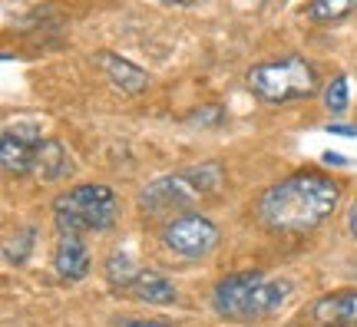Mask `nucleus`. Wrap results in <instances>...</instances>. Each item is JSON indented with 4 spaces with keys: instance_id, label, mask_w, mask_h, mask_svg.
<instances>
[{
    "instance_id": "obj_1",
    "label": "nucleus",
    "mask_w": 357,
    "mask_h": 327,
    "mask_svg": "<svg viewBox=\"0 0 357 327\" xmlns=\"http://www.w3.org/2000/svg\"><path fill=\"white\" fill-rule=\"evenodd\" d=\"M337 199L341 189L331 176L305 169L268 185L255 205V218L275 235H305L324 225V218L337 208Z\"/></svg>"
},
{
    "instance_id": "obj_2",
    "label": "nucleus",
    "mask_w": 357,
    "mask_h": 327,
    "mask_svg": "<svg viewBox=\"0 0 357 327\" xmlns=\"http://www.w3.org/2000/svg\"><path fill=\"white\" fill-rule=\"evenodd\" d=\"M119 218V201L109 185H77L53 199V225L60 235L109 231Z\"/></svg>"
},
{
    "instance_id": "obj_3",
    "label": "nucleus",
    "mask_w": 357,
    "mask_h": 327,
    "mask_svg": "<svg viewBox=\"0 0 357 327\" xmlns=\"http://www.w3.org/2000/svg\"><path fill=\"white\" fill-rule=\"evenodd\" d=\"M248 89L255 93L261 102L281 106V102H298V100H311L321 89L318 70L307 63L305 56H278V60H268L248 70Z\"/></svg>"
},
{
    "instance_id": "obj_4",
    "label": "nucleus",
    "mask_w": 357,
    "mask_h": 327,
    "mask_svg": "<svg viewBox=\"0 0 357 327\" xmlns=\"http://www.w3.org/2000/svg\"><path fill=\"white\" fill-rule=\"evenodd\" d=\"M218 238H222V235H218V225L199 212H182V215H176V218H169L166 228H162V245H166L172 254L189 258V261H199L205 254H212Z\"/></svg>"
},
{
    "instance_id": "obj_5",
    "label": "nucleus",
    "mask_w": 357,
    "mask_h": 327,
    "mask_svg": "<svg viewBox=\"0 0 357 327\" xmlns=\"http://www.w3.org/2000/svg\"><path fill=\"white\" fill-rule=\"evenodd\" d=\"M202 195L199 182L192 178V172H178V176H166L149 182L139 192V208L155 218H176V215L189 212V205H195Z\"/></svg>"
},
{
    "instance_id": "obj_6",
    "label": "nucleus",
    "mask_w": 357,
    "mask_h": 327,
    "mask_svg": "<svg viewBox=\"0 0 357 327\" xmlns=\"http://www.w3.org/2000/svg\"><path fill=\"white\" fill-rule=\"evenodd\" d=\"M265 281L261 271H238V275L222 277L212 291V304L222 317L229 321H248V304H252V294L258 291V284Z\"/></svg>"
},
{
    "instance_id": "obj_7",
    "label": "nucleus",
    "mask_w": 357,
    "mask_h": 327,
    "mask_svg": "<svg viewBox=\"0 0 357 327\" xmlns=\"http://www.w3.org/2000/svg\"><path fill=\"white\" fill-rule=\"evenodd\" d=\"M40 139L43 136H40V129L33 123H17V126L3 129L0 162H3L7 176H26V172H33V155H37Z\"/></svg>"
},
{
    "instance_id": "obj_8",
    "label": "nucleus",
    "mask_w": 357,
    "mask_h": 327,
    "mask_svg": "<svg viewBox=\"0 0 357 327\" xmlns=\"http://www.w3.org/2000/svg\"><path fill=\"white\" fill-rule=\"evenodd\" d=\"M96 63L102 66L106 79H109L119 93H126V96H136V93H142V89H149V73H146L142 66H136L132 60L119 56V53L100 50L96 53Z\"/></svg>"
},
{
    "instance_id": "obj_9",
    "label": "nucleus",
    "mask_w": 357,
    "mask_h": 327,
    "mask_svg": "<svg viewBox=\"0 0 357 327\" xmlns=\"http://www.w3.org/2000/svg\"><path fill=\"white\" fill-rule=\"evenodd\" d=\"M311 317L321 327H357V291H331L311 304Z\"/></svg>"
},
{
    "instance_id": "obj_10",
    "label": "nucleus",
    "mask_w": 357,
    "mask_h": 327,
    "mask_svg": "<svg viewBox=\"0 0 357 327\" xmlns=\"http://www.w3.org/2000/svg\"><path fill=\"white\" fill-rule=\"evenodd\" d=\"M89 248L83 235H60V245L53 252V271L63 277V281H83L89 275Z\"/></svg>"
},
{
    "instance_id": "obj_11",
    "label": "nucleus",
    "mask_w": 357,
    "mask_h": 327,
    "mask_svg": "<svg viewBox=\"0 0 357 327\" xmlns=\"http://www.w3.org/2000/svg\"><path fill=\"white\" fill-rule=\"evenodd\" d=\"M73 165H70V155H66L63 142L60 139H40L37 155H33V176L40 182H56L63 178Z\"/></svg>"
},
{
    "instance_id": "obj_12",
    "label": "nucleus",
    "mask_w": 357,
    "mask_h": 327,
    "mask_svg": "<svg viewBox=\"0 0 357 327\" xmlns=\"http://www.w3.org/2000/svg\"><path fill=\"white\" fill-rule=\"evenodd\" d=\"M129 294L146 304H172L178 298L176 284L166 275H159V271H139V277H136V284H132Z\"/></svg>"
},
{
    "instance_id": "obj_13",
    "label": "nucleus",
    "mask_w": 357,
    "mask_h": 327,
    "mask_svg": "<svg viewBox=\"0 0 357 327\" xmlns=\"http://www.w3.org/2000/svg\"><path fill=\"white\" fill-rule=\"evenodd\" d=\"M136 277H139V271L132 268V258H129V254L113 252L106 258V281H109L113 291H132Z\"/></svg>"
},
{
    "instance_id": "obj_14",
    "label": "nucleus",
    "mask_w": 357,
    "mask_h": 327,
    "mask_svg": "<svg viewBox=\"0 0 357 327\" xmlns=\"http://www.w3.org/2000/svg\"><path fill=\"white\" fill-rule=\"evenodd\" d=\"M357 10V0H311L307 3V20L314 24H334V20H344Z\"/></svg>"
},
{
    "instance_id": "obj_15",
    "label": "nucleus",
    "mask_w": 357,
    "mask_h": 327,
    "mask_svg": "<svg viewBox=\"0 0 357 327\" xmlns=\"http://www.w3.org/2000/svg\"><path fill=\"white\" fill-rule=\"evenodd\" d=\"M33 241H37V231H33V228H20L17 238H7V245H3V258H7V264H24L26 254H30V248H33Z\"/></svg>"
},
{
    "instance_id": "obj_16",
    "label": "nucleus",
    "mask_w": 357,
    "mask_h": 327,
    "mask_svg": "<svg viewBox=\"0 0 357 327\" xmlns=\"http://www.w3.org/2000/svg\"><path fill=\"white\" fill-rule=\"evenodd\" d=\"M347 102H351V86H347V76H334L331 83L324 86V106H328V113H344Z\"/></svg>"
},
{
    "instance_id": "obj_17",
    "label": "nucleus",
    "mask_w": 357,
    "mask_h": 327,
    "mask_svg": "<svg viewBox=\"0 0 357 327\" xmlns=\"http://www.w3.org/2000/svg\"><path fill=\"white\" fill-rule=\"evenodd\" d=\"M192 123H222V109L205 106V109H199V116H192Z\"/></svg>"
},
{
    "instance_id": "obj_18",
    "label": "nucleus",
    "mask_w": 357,
    "mask_h": 327,
    "mask_svg": "<svg viewBox=\"0 0 357 327\" xmlns=\"http://www.w3.org/2000/svg\"><path fill=\"white\" fill-rule=\"evenodd\" d=\"M331 136H357V126H341V123H328Z\"/></svg>"
},
{
    "instance_id": "obj_19",
    "label": "nucleus",
    "mask_w": 357,
    "mask_h": 327,
    "mask_svg": "<svg viewBox=\"0 0 357 327\" xmlns=\"http://www.w3.org/2000/svg\"><path fill=\"white\" fill-rule=\"evenodd\" d=\"M347 228H351V235L357 238V199H354V205L347 208Z\"/></svg>"
},
{
    "instance_id": "obj_20",
    "label": "nucleus",
    "mask_w": 357,
    "mask_h": 327,
    "mask_svg": "<svg viewBox=\"0 0 357 327\" xmlns=\"http://www.w3.org/2000/svg\"><path fill=\"white\" fill-rule=\"evenodd\" d=\"M119 327H169V324H162V321H123Z\"/></svg>"
},
{
    "instance_id": "obj_21",
    "label": "nucleus",
    "mask_w": 357,
    "mask_h": 327,
    "mask_svg": "<svg viewBox=\"0 0 357 327\" xmlns=\"http://www.w3.org/2000/svg\"><path fill=\"white\" fill-rule=\"evenodd\" d=\"M162 3H172V7H192L195 0H162Z\"/></svg>"
}]
</instances>
